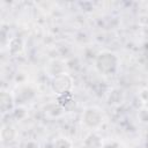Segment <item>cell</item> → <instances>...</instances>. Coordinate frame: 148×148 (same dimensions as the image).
<instances>
[{
  "instance_id": "obj_1",
  "label": "cell",
  "mask_w": 148,
  "mask_h": 148,
  "mask_svg": "<svg viewBox=\"0 0 148 148\" xmlns=\"http://www.w3.org/2000/svg\"><path fill=\"white\" fill-rule=\"evenodd\" d=\"M95 68L103 76H112L119 68V58L111 51H102L95 59Z\"/></svg>"
},
{
  "instance_id": "obj_10",
  "label": "cell",
  "mask_w": 148,
  "mask_h": 148,
  "mask_svg": "<svg viewBox=\"0 0 148 148\" xmlns=\"http://www.w3.org/2000/svg\"><path fill=\"white\" fill-rule=\"evenodd\" d=\"M138 118L141 123L147 124L148 123V108L143 106L139 112H138Z\"/></svg>"
},
{
  "instance_id": "obj_7",
  "label": "cell",
  "mask_w": 148,
  "mask_h": 148,
  "mask_svg": "<svg viewBox=\"0 0 148 148\" xmlns=\"http://www.w3.org/2000/svg\"><path fill=\"white\" fill-rule=\"evenodd\" d=\"M124 101V92L120 89H112L108 96V102L112 105H119Z\"/></svg>"
},
{
  "instance_id": "obj_12",
  "label": "cell",
  "mask_w": 148,
  "mask_h": 148,
  "mask_svg": "<svg viewBox=\"0 0 148 148\" xmlns=\"http://www.w3.org/2000/svg\"><path fill=\"white\" fill-rule=\"evenodd\" d=\"M23 148H39V145L37 141H34V140H30V141H27L24 147Z\"/></svg>"
},
{
  "instance_id": "obj_8",
  "label": "cell",
  "mask_w": 148,
  "mask_h": 148,
  "mask_svg": "<svg viewBox=\"0 0 148 148\" xmlns=\"http://www.w3.org/2000/svg\"><path fill=\"white\" fill-rule=\"evenodd\" d=\"M15 136H16V131H15V128L13 126L6 125V126L2 127V130H1V140L3 142L13 141Z\"/></svg>"
},
{
  "instance_id": "obj_5",
  "label": "cell",
  "mask_w": 148,
  "mask_h": 148,
  "mask_svg": "<svg viewBox=\"0 0 148 148\" xmlns=\"http://www.w3.org/2000/svg\"><path fill=\"white\" fill-rule=\"evenodd\" d=\"M103 145H104L103 138L96 132L89 133L83 141L84 148H103Z\"/></svg>"
},
{
  "instance_id": "obj_2",
  "label": "cell",
  "mask_w": 148,
  "mask_h": 148,
  "mask_svg": "<svg viewBox=\"0 0 148 148\" xmlns=\"http://www.w3.org/2000/svg\"><path fill=\"white\" fill-rule=\"evenodd\" d=\"M51 87H52V90L59 96L69 94L72 92V89H73V77L68 73L62 72L53 76Z\"/></svg>"
},
{
  "instance_id": "obj_9",
  "label": "cell",
  "mask_w": 148,
  "mask_h": 148,
  "mask_svg": "<svg viewBox=\"0 0 148 148\" xmlns=\"http://www.w3.org/2000/svg\"><path fill=\"white\" fill-rule=\"evenodd\" d=\"M53 148H73V142L67 138H58L53 142Z\"/></svg>"
},
{
  "instance_id": "obj_3",
  "label": "cell",
  "mask_w": 148,
  "mask_h": 148,
  "mask_svg": "<svg viewBox=\"0 0 148 148\" xmlns=\"http://www.w3.org/2000/svg\"><path fill=\"white\" fill-rule=\"evenodd\" d=\"M82 121L87 127L96 130L103 124L104 114L101 109L96 106H88L82 113Z\"/></svg>"
},
{
  "instance_id": "obj_11",
  "label": "cell",
  "mask_w": 148,
  "mask_h": 148,
  "mask_svg": "<svg viewBox=\"0 0 148 148\" xmlns=\"http://www.w3.org/2000/svg\"><path fill=\"white\" fill-rule=\"evenodd\" d=\"M139 97L142 103H147L148 102V88L141 89V91L139 92Z\"/></svg>"
},
{
  "instance_id": "obj_4",
  "label": "cell",
  "mask_w": 148,
  "mask_h": 148,
  "mask_svg": "<svg viewBox=\"0 0 148 148\" xmlns=\"http://www.w3.org/2000/svg\"><path fill=\"white\" fill-rule=\"evenodd\" d=\"M15 106V99L13 97L12 94H9L8 91H2L0 95V108H1V112L2 113H7L13 111Z\"/></svg>"
},
{
  "instance_id": "obj_6",
  "label": "cell",
  "mask_w": 148,
  "mask_h": 148,
  "mask_svg": "<svg viewBox=\"0 0 148 148\" xmlns=\"http://www.w3.org/2000/svg\"><path fill=\"white\" fill-rule=\"evenodd\" d=\"M23 49H24V43H23V40H22L21 38L15 37V38L10 39L9 45H8V50H9V52H10L13 56L20 54V53L23 51Z\"/></svg>"
}]
</instances>
